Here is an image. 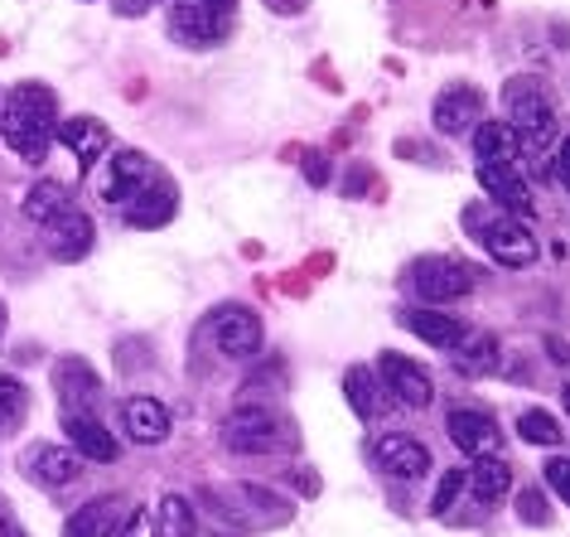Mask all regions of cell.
Instances as JSON below:
<instances>
[{
  "mask_svg": "<svg viewBox=\"0 0 570 537\" xmlns=\"http://www.w3.org/2000/svg\"><path fill=\"white\" fill-rule=\"evenodd\" d=\"M445 431L450 441L464 450V456H498V446H503V431H498V421L489 412H474V407H454L445 417Z\"/></svg>",
  "mask_w": 570,
  "mask_h": 537,
  "instance_id": "obj_15",
  "label": "cell"
},
{
  "mask_svg": "<svg viewBox=\"0 0 570 537\" xmlns=\"http://www.w3.org/2000/svg\"><path fill=\"white\" fill-rule=\"evenodd\" d=\"M373 465L392 479H421L425 470H431V450H425L416 436L392 431V436H377L373 441Z\"/></svg>",
  "mask_w": 570,
  "mask_h": 537,
  "instance_id": "obj_14",
  "label": "cell"
},
{
  "mask_svg": "<svg viewBox=\"0 0 570 537\" xmlns=\"http://www.w3.org/2000/svg\"><path fill=\"white\" fill-rule=\"evenodd\" d=\"M121 533V504L117 499H92L63 523V537H117Z\"/></svg>",
  "mask_w": 570,
  "mask_h": 537,
  "instance_id": "obj_24",
  "label": "cell"
},
{
  "mask_svg": "<svg viewBox=\"0 0 570 537\" xmlns=\"http://www.w3.org/2000/svg\"><path fill=\"white\" fill-rule=\"evenodd\" d=\"M503 111H508V126L518 131L522 140V150L527 155H541V150H551L556 146V136H561V117H556V102L547 97V88H541L537 78H508L503 82Z\"/></svg>",
  "mask_w": 570,
  "mask_h": 537,
  "instance_id": "obj_2",
  "label": "cell"
},
{
  "mask_svg": "<svg viewBox=\"0 0 570 537\" xmlns=\"http://www.w3.org/2000/svg\"><path fill=\"white\" fill-rule=\"evenodd\" d=\"M150 175H155V165L140 150H111L107 165H102V189L97 194H102L107 204H126Z\"/></svg>",
  "mask_w": 570,
  "mask_h": 537,
  "instance_id": "obj_16",
  "label": "cell"
},
{
  "mask_svg": "<svg viewBox=\"0 0 570 537\" xmlns=\"http://www.w3.org/2000/svg\"><path fill=\"white\" fill-rule=\"evenodd\" d=\"M0 136L6 146L30 165H45V155L59 136V97L45 82H20L16 92L0 102Z\"/></svg>",
  "mask_w": 570,
  "mask_h": 537,
  "instance_id": "obj_1",
  "label": "cell"
},
{
  "mask_svg": "<svg viewBox=\"0 0 570 537\" xmlns=\"http://www.w3.org/2000/svg\"><path fill=\"white\" fill-rule=\"evenodd\" d=\"M0 330H6V305H0Z\"/></svg>",
  "mask_w": 570,
  "mask_h": 537,
  "instance_id": "obj_43",
  "label": "cell"
},
{
  "mask_svg": "<svg viewBox=\"0 0 570 537\" xmlns=\"http://www.w3.org/2000/svg\"><path fill=\"white\" fill-rule=\"evenodd\" d=\"M121 208H126V223H131V228H165V223L175 218V208H179V189L169 185L160 169H155V175Z\"/></svg>",
  "mask_w": 570,
  "mask_h": 537,
  "instance_id": "obj_12",
  "label": "cell"
},
{
  "mask_svg": "<svg viewBox=\"0 0 570 537\" xmlns=\"http://www.w3.org/2000/svg\"><path fill=\"white\" fill-rule=\"evenodd\" d=\"M68 204H73V194H68L63 185H35V189H30V199H24V218L45 228V223H49L53 214H63Z\"/></svg>",
  "mask_w": 570,
  "mask_h": 537,
  "instance_id": "obj_29",
  "label": "cell"
},
{
  "mask_svg": "<svg viewBox=\"0 0 570 537\" xmlns=\"http://www.w3.org/2000/svg\"><path fill=\"white\" fill-rule=\"evenodd\" d=\"M117 537H160V533H155V514H150V508H136V514L121 523Z\"/></svg>",
  "mask_w": 570,
  "mask_h": 537,
  "instance_id": "obj_35",
  "label": "cell"
},
{
  "mask_svg": "<svg viewBox=\"0 0 570 537\" xmlns=\"http://www.w3.org/2000/svg\"><path fill=\"white\" fill-rule=\"evenodd\" d=\"M479 189L512 218H532V189L522 185L518 165H479Z\"/></svg>",
  "mask_w": 570,
  "mask_h": 537,
  "instance_id": "obj_17",
  "label": "cell"
},
{
  "mask_svg": "<svg viewBox=\"0 0 570 537\" xmlns=\"http://www.w3.org/2000/svg\"><path fill=\"white\" fill-rule=\"evenodd\" d=\"M53 388H59V402L73 417H97V407H102V378H97L92 363H82V359L53 363Z\"/></svg>",
  "mask_w": 570,
  "mask_h": 537,
  "instance_id": "obj_11",
  "label": "cell"
},
{
  "mask_svg": "<svg viewBox=\"0 0 570 537\" xmlns=\"http://www.w3.org/2000/svg\"><path fill=\"white\" fill-rule=\"evenodd\" d=\"M20 475H30L35 485H45V489H63V485H73V479L82 475V456H78L73 446L35 441L20 456Z\"/></svg>",
  "mask_w": 570,
  "mask_h": 537,
  "instance_id": "obj_9",
  "label": "cell"
},
{
  "mask_svg": "<svg viewBox=\"0 0 570 537\" xmlns=\"http://www.w3.org/2000/svg\"><path fill=\"white\" fill-rule=\"evenodd\" d=\"M469 494H474L483 508H493L498 499H508V494H512V470H508V460H503V456H479L474 470H469Z\"/></svg>",
  "mask_w": 570,
  "mask_h": 537,
  "instance_id": "obj_26",
  "label": "cell"
},
{
  "mask_svg": "<svg viewBox=\"0 0 570 537\" xmlns=\"http://www.w3.org/2000/svg\"><path fill=\"white\" fill-rule=\"evenodd\" d=\"M24 412H30V392H24V383H16L10 373H0V436L16 431Z\"/></svg>",
  "mask_w": 570,
  "mask_h": 537,
  "instance_id": "obj_31",
  "label": "cell"
},
{
  "mask_svg": "<svg viewBox=\"0 0 570 537\" xmlns=\"http://www.w3.org/2000/svg\"><path fill=\"white\" fill-rule=\"evenodd\" d=\"M518 436L527 446H561V421L551 412H541V407H527L518 417Z\"/></svg>",
  "mask_w": 570,
  "mask_h": 537,
  "instance_id": "obj_30",
  "label": "cell"
},
{
  "mask_svg": "<svg viewBox=\"0 0 570 537\" xmlns=\"http://www.w3.org/2000/svg\"><path fill=\"white\" fill-rule=\"evenodd\" d=\"M63 436H68V446H73L82 460H97V465L121 460L117 436H111L97 417H73V412H68V417H63Z\"/></svg>",
  "mask_w": 570,
  "mask_h": 537,
  "instance_id": "obj_20",
  "label": "cell"
},
{
  "mask_svg": "<svg viewBox=\"0 0 570 537\" xmlns=\"http://www.w3.org/2000/svg\"><path fill=\"white\" fill-rule=\"evenodd\" d=\"M377 383L387 388V398H396L402 407H416V412L431 407V398H435V383H431V373H425V363L406 359V353H382Z\"/></svg>",
  "mask_w": 570,
  "mask_h": 537,
  "instance_id": "obj_7",
  "label": "cell"
},
{
  "mask_svg": "<svg viewBox=\"0 0 570 537\" xmlns=\"http://www.w3.org/2000/svg\"><path fill=\"white\" fill-rule=\"evenodd\" d=\"M518 518H522V523H532V528H547V523H551V504H547V494L527 485V489L518 494Z\"/></svg>",
  "mask_w": 570,
  "mask_h": 537,
  "instance_id": "obj_33",
  "label": "cell"
},
{
  "mask_svg": "<svg viewBox=\"0 0 570 537\" xmlns=\"http://www.w3.org/2000/svg\"><path fill=\"white\" fill-rule=\"evenodd\" d=\"M204 339L223 353V359H256V353H262L266 330H262V320H256V310H247V305H218L204 320Z\"/></svg>",
  "mask_w": 570,
  "mask_h": 537,
  "instance_id": "obj_5",
  "label": "cell"
},
{
  "mask_svg": "<svg viewBox=\"0 0 570 537\" xmlns=\"http://www.w3.org/2000/svg\"><path fill=\"white\" fill-rule=\"evenodd\" d=\"M464 489H469V470H445V475H440V485H435L431 514H435V518H450V508L464 499Z\"/></svg>",
  "mask_w": 570,
  "mask_h": 537,
  "instance_id": "obj_32",
  "label": "cell"
},
{
  "mask_svg": "<svg viewBox=\"0 0 570 537\" xmlns=\"http://www.w3.org/2000/svg\"><path fill=\"white\" fill-rule=\"evenodd\" d=\"M169 39L184 49H213L223 39V20L194 6H169Z\"/></svg>",
  "mask_w": 570,
  "mask_h": 537,
  "instance_id": "obj_22",
  "label": "cell"
},
{
  "mask_svg": "<svg viewBox=\"0 0 570 537\" xmlns=\"http://www.w3.org/2000/svg\"><path fill=\"white\" fill-rule=\"evenodd\" d=\"M59 136L73 146V160H78V175H92L97 165L107 160V146H111V131L102 121H92V117H73V121H59Z\"/></svg>",
  "mask_w": 570,
  "mask_h": 537,
  "instance_id": "obj_19",
  "label": "cell"
},
{
  "mask_svg": "<svg viewBox=\"0 0 570 537\" xmlns=\"http://www.w3.org/2000/svg\"><path fill=\"white\" fill-rule=\"evenodd\" d=\"M431 121L440 136H464L483 121V92L469 88V82H450V88L435 92V107H431Z\"/></svg>",
  "mask_w": 570,
  "mask_h": 537,
  "instance_id": "obj_10",
  "label": "cell"
},
{
  "mask_svg": "<svg viewBox=\"0 0 570 537\" xmlns=\"http://www.w3.org/2000/svg\"><path fill=\"white\" fill-rule=\"evenodd\" d=\"M111 10H117L121 20H136V16H146V10H155V0H111Z\"/></svg>",
  "mask_w": 570,
  "mask_h": 537,
  "instance_id": "obj_38",
  "label": "cell"
},
{
  "mask_svg": "<svg viewBox=\"0 0 570 537\" xmlns=\"http://www.w3.org/2000/svg\"><path fill=\"white\" fill-rule=\"evenodd\" d=\"M561 402H566V417H570V378H566V388H561Z\"/></svg>",
  "mask_w": 570,
  "mask_h": 537,
  "instance_id": "obj_42",
  "label": "cell"
},
{
  "mask_svg": "<svg viewBox=\"0 0 570 537\" xmlns=\"http://www.w3.org/2000/svg\"><path fill=\"white\" fill-rule=\"evenodd\" d=\"M223 446L237 456H285V450L301 446V431L276 407H237L223 421Z\"/></svg>",
  "mask_w": 570,
  "mask_h": 537,
  "instance_id": "obj_3",
  "label": "cell"
},
{
  "mask_svg": "<svg viewBox=\"0 0 570 537\" xmlns=\"http://www.w3.org/2000/svg\"><path fill=\"white\" fill-rule=\"evenodd\" d=\"M556 179L570 189V126H566V136H556Z\"/></svg>",
  "mask_w": 570,
  "mask_h": 537,
  "instance_id": "obj_36",
  "label": "cell"
},
{
  "mask_svg": "<svg viewBox=\"0 0 570 537\" xmlns=\"http://www.w3.org/2000/svg\"><path fill=\"white\" fill-rule=\"evenodd\" d=\"M92 237H97V228H92V218L82 214L78 204H68L63 214H53V218L45 223V247H49V257H59V262L88 257V252H92Z\"/></svg>",
  "mask_w": 570,
  "mask_h": 537,
  "instance_id": "obj_13",
  "label": "cell"
},
{
  "mask_svg": "<svg viewBox=\"0 0 570 537\" xmlns=\"http://www.w3.org/2000/svg\"><path fill=\"white\" fill-rule=\"evenodd\" d=\"M169 6H194V10H204V16H218V20H227V16H233V6H237V0H169Z\"/></svg>",
  "mask_w": 570,
  "mask_h": 537,
  "instance_id": "obj_37",
  "label": "cell"
},
{
  "mask_svg": "<svg viewBox=\"0 0 570 537\" xmlns=\"http://www.w3.org/2000/svg\"><path fill=\"white\" fill-rule=\"evenodd\" d=\"M454 353V363H460L464 373H483V369H493V353H498V339L493 334H479V330H469L460 344L450 349Z\"/></svg>",
  "mask_w": 570,
  "mask_h": 537,
  "instance_id": "obj_27",
  "label": "cell"
},
{
  "mask_svg": "<svg viewBox=\"0 0 570 537\" xmlns=\"http://www.w3.org/2000/svg\"><path fill=\"white\" fill-rule=\"evenodd\" d=\"M474 237L498 266H512V272H518V266H532V257H537V237H532V228H527V218L489 214L474 228Z\"/></svg>",
  "mask_w": 570,
  "mask_h": 537,
  "instance_id": "obj_6",
  "label": "cell"
},
{
  "mask_svg": "<svg viewBox=\"0 0 570 537\" xmlns=\"http://www.w3.org/2000/svg\"><path fill=\"white\" fill-rule=\"evenodd\" d=\"M474 155H479V165H518L522 140L508 121H479L474 126Z\"/></svg>",
  "mask_w": 570,
  "mask_h": 537,
  "instance_id": "obj_23",
  "label": "cell"
},
{
  "mask_svg": "<svg viewBox=\"0 0 570 537\" xmlns=\"http://www.w3.org/2000/svg\"><path fill=\"white\" fill-rule=\"evenodd\" d=\"M0 537H24L20 523H10V518H0Z\"/></svg>",
  "mask_w": 570,
  "mask_h": 537,
  "instance_id": "obj_41",
  "label": "cell"
},
{
  "mask_svg": "<svg viewBox=\"0 0 570 537\" xmlns=\"http://www.w3.org/2000/svg\"><path fill=\"white\" fill-rule=\"evenodd\" d=\"M396 320H402V330H411L421 344H435V349H445V353L469 334V324L445 315V310H402Z\"/></svg>",
  "mask_w": 570,
  "mask_h": 537,
  "instance_id": "obj_21",
  "label": "cell"
},
{
  "mask_svg": "<svg viewBox=\"0 0 570 537\" xmlns=\"http://www.w3.org/2000/svg\"><path fill=\"white\" fill-rule=\"evenodd\" d=\"M194 537H213V533H194Z\"/></svg>",
  "mask_w": 570,
  "mask_h": 537,
  "instance_id": "obj_44",
  "label": "cell"
},
{
  "mask_svg": "<svg viewBox=\"0 0 570 537\" xmlns=\"http://www.w3.org/2000/svg\"><path fill=\"white\" fill-rule=\"evenodd\" d=\"M411 281L425 301H460V295L474 291V266L460 257H421L411 266Z\"/></svg>",
  "mask_w": 570,
  "mask_h": 537,
  "instance_id": "obj_8",
  "label": "cell"
},
{
  "mask_svg": "<svg viewBox=\"0 0 570 537\" xmlns=\"http://www.w3.org/2000/svg\"><path fill=\"white\" fill-rule=\"evenodd\" d=\"M309 0H266V10H276V16H301Z\"/></svg>",
  "mask_w": 570,
  "mask_h": 537,
  "instance_id": "obj_40",
  "label": "cell"
},
{
  "mask_svg": "<svg viewBox=\"0 0 570 537\" xmlns=\"http://www.w3.org/2000/svg\"><path fill=\"white\" fill-rule=\"evenodd\" d=\"M382 392H387V388L377 383L367 363H353V369L344 373V398H348V407H353V412H358L363 421H377L382 412H387V398H382Z\"/></svg>",
  "mask_w": 570,
  "mask_h": 537,
  "instance_id": "obj_25",
  "label": "cell"
},
{
  "mask_svg": "<svg viewBox=\"0 0 570 537\" xmlns=\"http://www.w3.org/2000/svg\"><path fill=\"white\" fill-rule=\"evenodd\" d=\"M305 175L315 179V185H324V179H330V165H324V155H315V150L305 155Z\"/></svg>",
  "mask_w": 570,
  "mask_h": 537,
  "instance_id": "obj_39",
  "label": "cell"
},
{
  "mask_svg": "<svg viewBox=\"0 0 570 537\" xmlns=\"http://www.w3.org/2000/svg\"><path fill=\"white\" fill-rule=\"evenodd\" d=\"M204 504L218 514L223 523H233V528H281V523H291V499H276L266 485H252V479H237V485H227L223 494L208 489Z\"/></svg>",
  "mask_w": 570,
  "mask_h": 537,
  "instance_id": "obj_4",
  "label": "cell"
},
{
  "mask_svg": "<svg viewBox=\"0 0 570 537\" xmlns=\"http://www.w3.org/2000/svg\"><path fill=\"white\" fill-rule=\"evenodd\" d=\"M541 475H547V485H551L556 499H566V504H570V460H566V456H556V460H547V470H541Z\"/></svg>",
  "mask_w": 570,
  "mask_h": 537,
  "instance_id": "obj_34",
  "label": "cell"
},
{
  "mask_svg": "<svg viewBox=\"0 0 570 537\" xmlns=\"http://www.w3.org/2000/svg\"><path fill=\"white\" fill-rule=\"evenodd\" d=\"M155 533L160 537H194V508L179 494H165L160 508H155Z\"/></svg>",
  "mask_w": 570,
  "mask_h": 537,
  "instance_id": "obj_28",
  "label": "cell"
},
{
  "mask_svg": "<svg viewBox=\"0 0 570 537\" xmlns=\"http://www.w3.org/2000/svg\"><path fill=\"white\" fill-rule=\"evenodd\" d=\"M121 431L131 436L136 446H160L169 441L175 421H169V407L155 402V398H126L121 402Z\"/></svg>",
  "mask_w": 570,
  "mask_h": 537,
  "instance_id": "obj_18",
  "label": "cell"
}]
</instances>
